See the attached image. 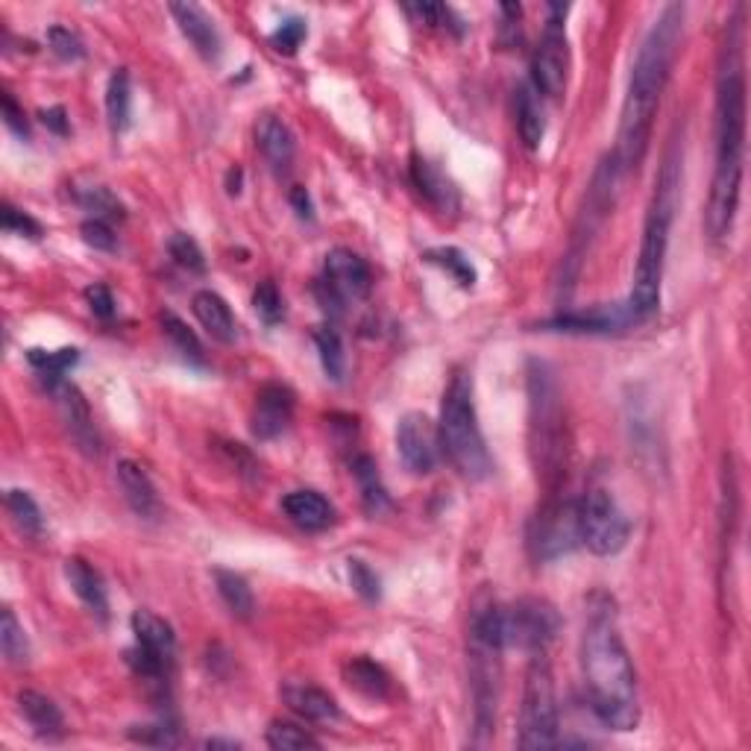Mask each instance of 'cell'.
Returning <instances> with one entry per match:
<instances>
[{
    "instance_id": "38",
    "label": "cell",
    "mask_w": 751,
    "mask_h": 751,
    "mask_svg": "<svg viewBox=\"0 0 751 751\" xmlns=\"http://www.w3.org/2000/svg\"><path fill=\"white\" fill-rule=\"evenodd\" d=\"M426 262L438 264L441 271L450 273L461 288H473V285H476V267H473V262H469L467 255L461 253L458 247H438V250H429V253H426Z\"/></svg>"
},
{
    "instance_id": "30",
    "label": "cell",
    "mask_w": 751,
    "mask_h": 751,
    "mask_svg": "<svg viewBox=\"0 0 751 751\" xmlns=\"http://www.w3.org/2000/svg\"><path fill=\"white\" fill-rule=\"evenodd\" d=\"M215 584L224 605L233 610V617H238V620H250L253 617L255 596L241 575L233 573V570H215Z\"/></svg>"
},
{
    "instance_id": "6",
    "label": "cell",
    "mask_w": 751,
    "mask_h": 751,
    "mask_svg": "<svg viewBox=\"0 0 751 751\" xmlns=\"http://www.w3.org/2000/svg\"><path fill=\"white\" fill-rule=\"evenodd\" d=\"M528 450H532V464H535L537 481H544L552 493L546 497H558L555 488L561 485L563 458H567V446H563V414L561 396L555 385L552 373L544 361H532L528 367Z\"/></svg>"
},
{
    "instance_id": "43",
    "label": "cell",
    "mask_w": 751,
    "mask_h": 751,
    "mask_svg": "<svg viewBox=\"0 0 751 751\" xmlns=\"http://www.w3.org/2000/svg\"><path fill=\"white\" fill-rule=\"evenodd\" d=\"M306 36H309L306 21L285 19L279 27L271 33V45H273V50H279V53H288V57H291V53H297V47L302 45V38Z\"/></svg>"
},
{
    "instance_id": "17",
    "label": "cell",
    "mask_w": 751,
    "mask_h": 751,
    "mask_svg": "<svg viewBox=\"0 0 751 751\" xmlns=\"http://www.w3.org/2000/svg\"><path fill=\"white\" fill-rule=\"evenodd\" d=\"M174 21H177L179 33L191 41V47L198 50L206 62H217L220 59V33H217L215 21L208 19V12L198 3H170L168 7Z\"/></svg>"
},
{
    "instance_id": "52",
    "label": "cell",
    "mask_w": 751,
    "mask_h": 751,
    "mask_svg": "<svg viewBox=\"0 0 751 751\" xmlns=\"http://www.w3.org/2000/svg\"><path fill=\"white\" fill-rule=\"evenodd\" d=\"M291 206L297 208V215H300L302 220H311V217H314V206H311L309 191L302 186L291 188Z\"/></svg>"
},
{
    "instance_id": "54",
    "label": "cell",
    "mask_w": 751,
    "mask_h": 751,
    "mask_svg": "<svg viewBox=\"0 0 751 751\" xmlns=\"http://www.w3.org/2000/svg\"><path fill=\"white\" fill-rule=\"evenodd\" d=\"M206 749H241V742H235V740H206Z\"/></svg>"
},
{
    "instance_id": "21",
    "label": "cell",
    "mask_w": 751,
    "mask_h": 751,
    "mask_svg": "<svg viewBox=\"0 0 751 751\" xmlns=\"http://www.w3.org/2000/svg\"><path fill=\"white\" fill-rule=\"evenodd\" d=\"M282 511L302 532H323L335 523V508L318 490H291L282 499Z\"/></svg>"
},
{
    "instance_id": "33",
    "label": "cell",
    "mask_w": 751,
    "mask_h": 751,
    "mask_svg": "<svg viewBox=\"0 0 751 751\" xmlns=\"http://www.w3.org/2000/svg\"><path fill=\"white\" fill-rule=\"evenodd\" d=\"M353 476H356L358 488H361V499H365V508L370 514H379L388 508V490L379 479V467L370 455H358L353 461Z\"/></svg>"
},
{
    "instance_id": "42",
    "label": "cell",
    "mask_w": 751,
    "mask_h": 751,
    "mask_svg": "<svg viewBox=\"0 0 751 751\" xmlns=\"http://www.w3.org/2000/svg\"><path fill=\"white\" fill-rule=\"evenodd\" d=\"M47 45H50V50H53L62 62H76V59L85 57L83 38L76 36L74 29L59 27V24L47 29Z\"/></svg>"
},
{
    "instance_id": "12",
    "label": "cell",
    "mask_w": 751,
    "mask_h": 751,
    "mask_svg": "<svg viewBox=\"0 0 751 751\" xmlns=\"http://www.w3.org/2000/svg\"><path fill=\"white\" fill-rule=\"evenodd\" d=\"M579 544V505L563 497H546L528 528V546L537 561H555Z\"/></svg>"
},
{
    "instance_id": "15",
    "label": "cell",
    "mask_w": 751,
    "mask_h": 751,
    "mask_svg": "<svg viewBox=\"0 0 751 751\" xmlns=\"http://www.w3.org/2000/svg\"><path fill=\"white\" fill-rule=\"evenodd\" d=\"M294 408H297V396H294L291 388L271 382L255 394L250 429L259 441H273V438L288 432V426L294 422Z\"/></svg>"
},
{
    "instance_id": "16",
    "label": "cell",
    "mask_w": 751,
    "mask_h": 751,
    "mask_svg": "<svg viewBox=\"0 0 751 751\" xmlns=\"http://www.w3.org/2000/svg\"><path fill=\"white\" fill-rule=\"evenodd\" d=\"M50 394L57 396L59 412H62V420H65L76 450L85 452V455H100V434H97L92 408L85 403V396L80 394V388L62 379L57 385H50Z\"/></svg>"
},
{
    "instance_id": "40",
    "label": "cell",
    "mask_w": 751,
    "mask_h": 751,
    "mask_svg": "<svg viewBox=\"0 0 751 751\" xmlns=\"http://www.w3.org/2000/svg\"><path fill=\"white\" fill-rule=\"evenodd\" d=\"M76 200L85 212H92L94 217L100 220H109V217H121V203L115 200V194L109 188L104 186H88V188H76Z\"/></svg>"
},
{
    "instance_id": "31",
    "label": "cell",
    "mask_w": 751,
    "mask_h": 751,
    "mask_svg": "<svg viewBox=\"0 0 751 751\" xmlns=\"http://www.w3.org/2000/svg\"><path fill=\"white\" fill-rule=\"evenodd\" d=\"M27 361L36 367V373L45 379V385H57L65 379V373L80 361V349L65 347V349H29Z\"/></svg>"
},
{
    "instance_id": "7",
    "label": "cell",
    "mask_w": 751,
    "mask_h": 751,
    "mask_svg": "<svg viewBox=\"0 0 751 751\" xmlns=\"http://www.w3.org/2000/svg\"><path fill=\"white\" fill-rule=\"evenodd\" d=\"M561 719H558V695H555L552 664L546 652H532L520 707V749H555L561 746Z\"/></svg>"
},
{
    "instance_id": "27",
    "label": "cell",
    "mask_w": 751,
    "mask_h": 751,
    "mask_svg": "<svg viewBox=\"0 0 751 751\" xmlns=\"http://www.w3.org/2000/svg\"><path fill=\"white\" fill-rule=\"evenodd\" d=\"M516 106V130H520V139L526 144L528 151H537L544 144L546 135V118L544 106H540V97H537L535 85H520L514 97Z\"/></svg>"
},
{
    "instance_id": "35",
    "label": "cell",
    "mask_w": 751,
    "mask_h": 751,
    "mask_svg": "<svg viewBox=\"0 0 751 751\" xmlns=\"http://www.w3.org/2000/svg\"><path fill=\"white\" fill-rule=\"evenodd\" d=\"M0 652L15 667L29 660V640L24 634V625L10 608H3V613H0Z\"/></svg>"
},
{
    "instance_id": "1",
    "label": "cell",
    "mask_w": 751,
    "mask_h": 751,
    "mask_svg": "<svg viewBox=\"0 0 751 751\" xmlns=\"http://www.w3.org/2000/svg\"><path fill=\"white\" fill-rule=\"evenodd\" d=\"M742 7L734 10L725 29L716 74V168L711 198L704 212V229L711 241H725L740 208L742 153H746V71H742Z\"/></svg>"
},
{
    "instance_id": "51",
    "label": "cell",
    "mask_w": 751,
    "mask_h": 751,
    "mask_svg": "<svg viewBox=\"0 0 751 751\" xmlns=\"http://www.w3.org/2000/svg\"><path fill=\"white\" fill-rule=\"evenodd\" d=\"M41 121H45L47 130L57 132V135H68V130H71V123H68V115L62 106L45 109V112H41Z\"/></svg>"
},
{
    "instance_id": "18",
    "label": "cell",
    "mask_w": 751,
    "mask_h": 751,
    "mask_svg": "<svg viewBox=\"0 0 751 751\" xmlns=\"http://www.w3.org/2000/svg\"><path fill=\"white\" fill-rule=\"evenodd\" d=\"M255 144L262 151L264 162L271 165L273 174H288L297 156V141L288 123L276 118V115H264L262 121L255 123Z\"/></svg>"
},
{
    "instance_id": "22",
    "label": "cell",
    "mask_w": 751,
    "mask_h": 751,
    "mask_svg": "<svg viewBox=\"0 0 751 751\" xmlns=\"http://www.w3.org/2000/svg\"><path fill=\"white\" fill-rule=\"evenodd\" d=\"M65 579L71 591L76 593V599L83 601L97 620H109V593H106L104 575L97 573L92 563L83 561V558H68Z\"/></svg>"
},
{
    "instance_id": "9",
    "label": "cell",
    "mask_w": 751,
    "mask_h": 751,
    "mask_svg": "<svg viewBox=\"0 0 751 751\" xmlns=\"http://www.w3.org/2000/svg\"><path fill=\"white\" fill-rule=\"evenodd\" d=\"M499 631L505 648H523V652H546V646L558 637L561 631V617L552 601L516 599L511 605H499Z\"/></svg>"
},
{
    "instance_id": "2",
    "label": "cell",
    "mask_w": 751,
    "mask_h": 751,
    "mask_svg": "<svg viewBox=\"0 0 751 751\" xmlns=\"http://www.w3.org/2000/svg\"><path fill=\"white\" fill-rule=\"evenodd\" d=\"M681 33H684V7L669 3L667 10L657 15V21L643 38V45H640L637 59L631 65L625 100H622L617 153H613L617 174L637 170L640 162L646 159L657 106H660V97L667 92L669 76H672Z\"/></svg>"
},
{
    "instance_id": "28",
    "label": "cell",
    "mask_w": 751,
    "mask_h": 751,
    "mask_svg": "<svg viewBox=\"0 0 751 751\" xmlns=\"http://www.w3.org/2000/svg\"><path fill=\"white\" fill-rule=\"evenodd\" d=\"M106 118H109V127H112L115 135L130 130L132 83L127 68H115L112 76H109V85H106Z\"/></svg>"
},
{
    "instance_id": "25",
    "label": "cell",
    "mask_w": 751,
    "mask_h": 751,
    "mask_svg": "<svg viewBox=\"0 0 751 751\" xmlns=\"http://www.w3.org/2000/svg\"><path fill=\"white\" fill-rule=\"evenodd\" d=\"M191 311L208 335L220 344H233L238 338V323H235V314L229 309V302L220 297L217 291H198L194 300H191Z\"/></svg>"
},
{
    "instance_id": "48",
    "label": "cell",
    "mask_w": 751,
    "mask_h": 751,
    "mask_svg": "<svg viewBox=\"0 0 751 751\" xmlns=\"http://www.w3.org/2000/svg\"><path fill=\"white\" fill-rule=\"evenodd\" d=\"M408 12H414L417 19L426 21V24H432V27H446V29H455V33H461V21L455 19V12L450 10V7H443V3H417V7H408Z\"/></svg>"
},
{
    "instance_id": "50",
    "label": "cell",
    "mask_w": 751,
    "mask_h": 751,
    "mask_svg": "<svg viewBox=\"0 0 751 751\" xmlns=\"http://www.w3.org/2000/svg\"><path fill=\"white\" fill-rule=\"evenodd\" d=\"M85 300H88V306H92V311L97 318L109 320L115 314V297L106 285H92V288H85Z\"/></svg>"
},
{
    "instance_id": "11",
    "label": "cell",
    "mask_w": 751,
    "mask_h": 751,
    "mask_svg": "<svg viewBox=\"0 0 751 751\" xmlns=\"http://www.w3.org/2000/svg\"><path fill=\"white\" fill-rule=\"evenodd\" d=\"M563 19H567V7L552 3L544 36L532 59V80H535L537 94H546V97H561L570 80V41H567Z\"/></svg>"
},
{
    "instance_id": "39",
    "label": "cell",
    "mask_w": 751,
    "mask_h": 751,
    "mask_svg": "<svg viewBox=\"0 0 751 751\" xmlns=\"http://www.w3.org/2000/svg\"><path fill=\"white\" fill-rule=\"evenodd\" d=\"M170 259L188 273H206V255L200 245L188 233H174L168 241Z\"/></svg>"
},
{
    "instance_id": "34",
    "label": "cell",
    "mask_w": 751,
    "mask_h": 751,
    "mask_svg": "<svg viewBox=\"0 0 751 751\" xmlns=\"http://www.w3.org/2000/svg\"><path fill=\"white\" fill-rule=\"evenodd\" d=\"M314 344H318L323 373H326L332 382H341V379H344V370H347V356H344V341H341L338 329L320 326L318 332H314Z\"/></svg>"
},
{
    "instance_id": "24",
    "label": "cell",
    "mask_w": 751,
    "mask_h": 751,
    "mask_svg": "<svg viewBox=\"0 0 751 751\" xmlns=\"http://www.w3.org/2000/svg\"><path fill=\"white\" fill-rule=\"evenodd\" d=\"M282 699L306 723H335L341 716L338 702L326 690H320L314 684H297V681H291V684L282 687Z\"/></svg>"
},
{
    "instance_id": "4",
    "label": "cell",
    "mask_w": 751,
    "mask_h": 751,
    "mask_svg": "<svg viewBox=\"0 0 751 751\" xmlns=\"http://www.w3.org/2000/svg\"><path fill=\"white\" fill-rule=\"evenodd\" d=\"M678 203V162L669 156L660 168L655 182V194L648 203L646 224H643V241H640L637 267H634V285H631L629 300L622 302L625 318L631 326L646 323L660 306V279H664V264H667L669 233H672V217Z\"/></svg>"
},
{
    "instance_id": "23",
    "label": "cell",
    "mask_w": 751,
    "mask_h": 751,
    "mask_svg": "<svg viewBox=\"0 0 751 751\" xmlns=\"http://www.w3.org/2000/svg\"><path fill=\"white\" fill-rule=\"evenodd\" d=\"M412 179H414V186H417V191H420L422 198L429 200L438 212L450 215V212L458 208V188H455V182H452V179L446 177V174H443L434 162L414 156Z\"/></svg>"
},
{
    "instance_id": "26",
    "label": "cell",
    "mask_w": 751,
    "mask_h": 751,
    "mask_svg": "<svg viewBox=\"0 0 751 751\" xmlns=\"http://www.w3.org/2000/svg\"><path fill=\"white\" fill-rule=\"evenodd\" d=\"M19 711L27 719V725L38 737L45 740H57L65 734V716L59 711V704L53 699H47L38 690H21L19 693Z\"/></svg>"
},
{
    "instance_id": "20",
    "label": "cell",
    "mask_w": 751,
    "mask_h": 751,
    "mask_svg": "<svg viewBox=\"0 0 751 751\" xmlns=\"http://www.w3.org/2000/svg\"><path fill=\"white\" fill-rule=\"evenodd\" d=\"M115 476H118V485H121V490H123V499L130 502V508L135 511V514L144 516V520L159 516V511H162L159 493H156V485H153L151 476L144 473L141 464H135V461H130V458L118 461Z\"/></svg>"
},
{
    "instance_id": "5",
    "label": "cell",
    "mask_w": 751,
    "mask_h": 751,
    "mask_svg": "<svg viewBox=\"0 0 751 751\" xmlns=\"http://www.w3.org/2000/svg\"><path fill=\"white\" fill-rule=\"evenodd\" d=\"M441 452L467 481L488 479L493 469L488 443L481 434L479 412L473 400V379L464 370H455L443 391L441 422H438Z\"/></svg>"
},
{
    "instance_id": "37",
    "label": "cell",
    "mask_w": 751,
    "mask_h": 751,
    "mask_svg": "<svg viewBox=\"0 0 751 751\" xmlns=\"http://www.w3.org/2000/svg\"><path fill=\"white\" fill-rule=\"evenodd\" d=\"M162 332L168 335V341L177 347V353L182 358H188V361H203V344H200V338L188 329V323L182 318H177L174 311H162Z\"/></svg>"
},
{
    "instance_id": "32",
    "label": "cell",
    "mask_w": 751,
    "mask_h": 751,
    "mask_svg": "<svg viewBox=\"0 0 751 751\" xmlns=\"http://www.w3.org/2000/svg\"><path fill=\"white\" fill-rule=\"evenodd\" d=\"M7 511H10L12 523H15L21 535L41 537V532H45V514H41V508H38V502L29 497L27 490H7Z\"/></svg>"
},
{
    "instance_id": "29",
    "label": "cell",
    "mask_w": 751,
    "mask_h": 751,
    "mask_svg": "<svg viewBox=\"0 0 751 751\" xmlns=\"http://www.w3.org/2000/svg\"><path fill=\"white\" fill-rule=\"evenodd\" d=\"M344 678L356 693L367 695V699H385L391 690V676L379 667L370 657H353L344 667Z\"/></svg>"
},
{
    "instance_id": "13",
    "label": "cell",
    "mask_w": 751,
    "mask_h": 751,
    "mask_svg": "<svg viewBox=\"0 0 751 751\" xmlns=\"http://www.w3.org/2000/svg\"><path fill=\"white\" fill-rule=\"evenodd\" d=\"M396 452L408 473L414 476H429L441 458V438L426 414L408 412L396 422Z\"/></svg>"
},
{
    "instance_id": "10",
    "label": "cell",
    "mask_w": 751,
    "mask_h": 751,
    "mask_svg": "<svg viewBox=\"0 0 751 751\" xmlns=\"http://www.w3.org/2000/svg\"><path fill=\"white\" fill-rule=\"evenodd\" d=\"M130 625L132 634H135V648L127 652L130 667L141 678L162 681L174 667V657H177V634L170 629V622L156 617L153 610H135Z\"/></svg>"
},
{
    "instance_id": "47",
    "label": "cell",
    "mask_w": 751,
    "mask_h": 751,
    "mask_svg": "<svg viewBox=\"0 0 751 751\" xmlns=\"http://www.w3.org/2000/svg\"><path fill=\"white\" fill-rule=\"evenodd\" d=\"M80 233H83L85 245L94 247V250H104V253L115 250V245H118V238H115L109 220H100V217H88V220L80 226Z\"/></svg>"
},
{
    "instance_id": "46",
    "label": "cell",
    "mask_w": 751,
    "mask_h": 751,
    "mask_svg": "<svg viewBox=\"0 0 751 751\" xmlns=\"http://www.w3.org/2000/svg\"><path fill=\"white\" fill-rule=\"evenodd\" d=\"M130 737L135 742H144V746H156V749H170V746H179V731L174 725H141V728H132Z\"/></svg>"
},
{
    "instance_id": "14",
    "label": "cell",
    "mask_w": 751,
    "mask_h": 751,
    "mask_svg": "<svg viewBox=\"0 0 751 751\" xmlns=\"http://www.w3.org/2000/svg\"><path fill=\"white\" fill-rule=\"evenodd\" d=\"M320 279L326 282L344 302L365 300L370 288H373V273H370L367 262L358 253L347 250V247H338V250L326 253Z\"/></svg>"
},
{
    "instance_id": "45",
    "label": "cell",
    "mask_w": 751,
    "mask_h": 751,
    "mask_svg": "<svg viewBox=\"0 0 751 751\" xmlns=\"http://www.w3.org/2000/svg\"><path fill=\"white\" fill-rule=\"evenodd\" d=\"M3 229L10 235H19V238H29V241H38L41 238V224H38L36 217L27 215V212H21V208L10 206V203H3Z\"/></svg>"
},
{
    "instance_id": "53",
    "label": "cell",
    "mask_w": 751,
    "mask_h": 751,
    "mask_svg": "<svg viewBox=\"0 0 751 751\" xmlns=\"http://www.w3.org/2000/svg\"><path fill=\"white\" fill-rule=\"evenodd\" d=\"M226 186H229L226 188L229 194H238V191H241V168L229 170V182H226Z\"/></svg>"
},
{
    "instance_id": "8",
    "label": "cell",
    "mask_w": 751,
    "mask_h": 751,
    "mask_svg": "<svg viewBox=\"0 0 751 751\" xmlns=\"http://www.w3.org/2000/svg\"><path fill=\"white\" fill-rule=\"evenodd\" d=\"M631 537V520L625 516L617 499L605 488H593L579 502V544L593 555L610 558L625 549Z\"/></svg>"
},
{
    "instance_id": "41",
    "label": "cell",
    "mask_w": 751,
    "mask_h": 751,
    "mask_svg": "<svg viewBox=\"0 0 751 751\" xmlns=\"http://www.w3.org/2000/svg\"><path fill=\"white\" fill-rule=\"evenodd\" d=\"M253 309L255 314L267 323V326H276L282 318H285V300H282L279 288H276V282L264 279L255 285L253 291Z\"/></svg>"
},
{
    "instance_id": "49",
    "label": "cell",
    "mask_w": 751,
    "mask_h": 751,
    "mask_svg": "<svg viewBox=\"0 0 751 751\" xmlns=\"http://www.w3.org/2000/svg\"><path fill=\"white\" fill-rule=\"evenodd\" d=\"M0 115H3V123H7V127L19 135V139L29 141L27 115H24V109H21L19 104H15V97H12L10 92L0 94Z\"/></svg>"
},
{
    "instance_id": "3",
    "label": "cell",
    "mask_w": 751,
    "mask_h": 751,
    "mask_svg": "<svg viewBox=\"0 0 751 751\" xmlns=\"http://www.w3.org/2000/svg\"><path fill=\"white\" fill-rule=\"evenodd\" d=\"M582 667L596 719L613 731H634L640 723L637 676L622 643L613 599L596 593L582 637Z\"/></svg>"
},
{
    "instance_id": "36",
    "label": "cell",
    "mask_w": 751,
    "mask_h": 751,
    "mask_svg": "<svg viewBox=\"0 0 751 751\" xmlns=\"http://www.w3.org/2000/svg\"><path fill=\"white\" fill-rule=\"evenodd\" d=\"M267 746L276 751H302V749H320V740L311 731H306L302 725L285 723V719H276L271 723L267 734H264Z\"/></svg>"
},
{
    "instance_id": "44",
    "label": "cell",
    "mask_w": 751,
    "mask_h": 751,
    "mask_svg": "<svg viewBox=\"0 0 751 751\" xmlns=\"http://www.w3.org/2000/svg\"><path fill=\"white\" fill-rule=\"evenodd\" d=\"M349 584H353V591L361 596V599L367 601H376L379 596H382V584H379V575L367 567L361 558H353L349 561Z\"/></svg>"
},
{
    "instance_id": "19",
    "label": "cell",
    "mask_w": 751,
    "mask_h": 751,
    "mask_svg": "<svg viewBox=\"0 0 751 751\" xmlns=\"http://www.w3.org/2000/svg\"><path fill=\"white\" fill-rule=\"evenodd\" d=\"M558 332H579V335H610V332H622L629 329V318L622 302L617 306H596L591 311H570V314H558L549 323H544Z\"/></svg>"
}]
</instances>
